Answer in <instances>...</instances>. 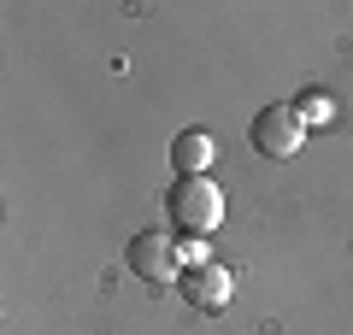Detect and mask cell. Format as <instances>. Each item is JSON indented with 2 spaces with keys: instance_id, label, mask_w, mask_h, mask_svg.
Here are the masks:
<instances>
[{
  "instance_id": "obj_1",
  "label": "cell",
  "mask_w": 353,
  "mask_h": 335,
  "mask_svg": "<svg viewBox=\"0 0 353 335\" xmlns=\"http://www.w3.org/2000/svg\"><path fill=\"white\" fill-rule=\"evenodd\" d=\"M165 223L176 236H212L224 223V194L212 176H171L165 188Z\"/></svg>"
},
{
  "instance_id": "obj_5",
  "label": "cell",
  "mask_w": 353,
  "mask_h": 335,
  "mask_svg": "<svg viewBox=\"0 0 353 335\" xmlns=\"http://www.w3.org/2000/svg\"><path fill=\"white\" fill-rule=\"evenodd\" d=\"M171 165H176V176H206V165H212V136H206L201 124H194V130H176Z\"/></svg>"
},
{
  "instance_id": "obj_2",
  "label": "cell",
  "mask_w": 353,
  "mask_h": 335,
  "mask_svg": "<svg viewBox=\"0 0 353 335\" xmlns=\"http://www.w3.org/2000/svg\"><path fill=\"white\" fill-rule=\"evenodd\" d=\"M248 141L265 153V159H294L301 141H306V124H301V112H294V100L259 106V112H253V124H248Z\"/></svg>"
},
{
  "instance_id": "obj_3",
  "label": "cell",
  "mask_w": 353,
  "mask_h": 335,
  "mask_svg": "<svg viewBox=\"0 0 353 335\" xmlns=\"http://www.w3.org/2000/svg\"><path fill=\"white\" fill-rule=\"evenodd\" d=\"M124 265L141 276V283H176L183 276V259H176V241L171 236H159V230H141V236H130V247H124Z\"/></svg>"
},
{
  "instance_id": "obj_4",
  "label": "cell",
  "mask_w": 353,
  "mask_h": 335,
  "mask_svg": "<svg viewBox=\"0 0 353 335\" xmlns=\"http://www.w3.org/2000/svg\"><path fill=\"white\" fill-rule=\"evenodd\" d=\"M176 294L189 300L194 312H224L230 294H236V276H230V265L201 259V265H183V276H176Z\"/></svg>"
},
{
  "instance_id": "obj_6",
  "label": "cell",
  "mask_w": 353,
  "mask_h": 335,
  "mask_svg": "<svg viewBox=\"0 0 353 335\" xmlns=\"http://www.w3.org/2000/svg\"><path fill=\"white\" fill-rule=\"evenodd\" d=\"M294 112H301V124H324V118H330V100L324 94H301V100H294Z\"/></svg>"
}]
</instances>
